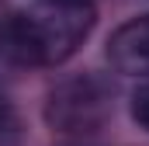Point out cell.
<instances>
[{"label": "cell", "mask_w": 149, "mask_h": 146, "mask_svg": "<svg viewBox=\"0 0 149 146\" xmlns=\"http://www.w3.org/2000/svg\"><path fill=\"white\" fill-rule=\"evenodd\" d=\"M94 28L90 7L42 4L14 14L0 28V52L17 66H56L70 59Z\"/></svg>", "instance_id": "1"}, {"label": "cell", "mask_w": 149, "mask_h": 146, "mask_svg": "<svg viewBox=\"0 0 149 146\" xmlns=\"http://www.w3.org/2000/svg\"><path fill=\"white\" fill-rule=\"evenodd\" d=\"M111 111V94L97 77H76L49 98V122L63 132H90Z\"/></svg>", "instance_id": "2"}, {"label": "cell", "mask_w": 149, "mask_h": 146, "mask_svg": "<svg viewBox=\"0 0 149 146\" xmlns=\"http://www.w3.org/2000/svg\"><path fill=\"white\" fill-rule=\"evenodd\" d=\"M108 59L118 73H149V14L121 25L108 42Z\"/></svg>", "instance_id": "3"}, {"label": "cell", "mask_w": 149, "mask_h": 146, "mask_svg": "<svg viewBox=\"0 0 149 146\" xmlns=\"http://www.w3.org/2000/svg\"><path fill=\"white\" fill-rule=\"evenodd\" d=\"M132 118L149 132V80H146V84H139L135 94H132Z\"/></svg>", "instance_id": "4"}, {"label": "cell", "mask_w": 149, "mask_h": 146, "mask_svg": "<svg viewBox=\"0 0 149 146\" xmlns=\"http://www.w3.org/2000/svg\"><path fill=\"white\" fill-rule=\"evenodd\" d=\"M17 129V115H14V105L7 101V94H0V139L10 136Z\"/></svg>", "instance_id": "5"}, {"label": "cell", "mask_w": 149, "mask_h": 146, "mask_svg": "<svg viewBox=\"0 0 149 146\" xmlns=\"http://www.w3.org/2000/svg\"><path fill=\"white\" fill-rule=\"evenodd\" d=\"M42 4H63V7H90V0H42Z\"/></svg>", "instance_id": "6"}]
</instances>
